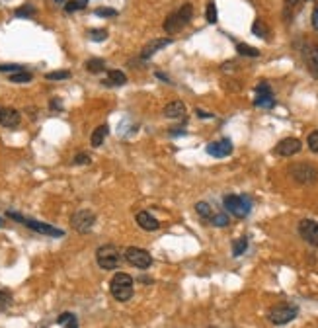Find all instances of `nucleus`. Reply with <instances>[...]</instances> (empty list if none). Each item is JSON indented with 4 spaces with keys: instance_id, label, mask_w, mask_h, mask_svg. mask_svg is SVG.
<instances>
[{
    "instance_id": "obj_1",
    "label": "nucleus",
    "mask_w": 318,
    "mask_h": 328,
    "mask_svg": "<svg viewBox=\"0 0 318 328\" xmlns=\"http://www.w3.org/2000/svg\"><path fill=\"white\" fill-rule=\"evenodd\" d=\"M192 18H193V6L188 2V4L180 6L176 12H172L168 18L164 20L162 28L168 35H174V33H180V31L192 22Z\"/></svg>"
},
{
    "instance_id": "obj_2",
    "label": "nucleus",
    "mask_w": 318,
    "mask_h": 328,
    "mask_svg": "<svg viewBox=\"0 0 318 328\" xmlns=\"http://www.w3.org/2000/svg\"><path fill=\"white\" fill-rule=\"evenodd\" d=\"M109 291H111V295H114L116 301L125 303V301H129L133 297V278L129 274L119 271L109 281Z\"/></svg>"
},
{
    "instance_id": "obj_3",
    "label": "nucleus",
    "mask_w": 318,
    "mask_h": 328,
    "mask_svg": "<svg viewBox=\"0 0 318 328\" xmlns=\"http://www.w3.org/2000/svg\"><path fill=\"white\" fill-rule=\"evenodd\" d=\"M121 258V250L114 244H104L96 250V262L102 270H117Z\"/></svg>"
},
{
    "instance_id": "obj_4",
    "label": "nucleus",
    "mask_w": 318,
    "mask_h": 328,
    "mask_svg": "<svg viewBox=\"0 0 318 328\" xmlns=\"http://www.w3.org/2000/svg\"><path fill=\"white\" fill-rule=\"evenodd\" d=\"M297 315H299V307H297V305H293V303H281V305L271 307L270 313H268V319H270L271 324L283 326V324H289L291 320H295Z\"/></svg>"
},
{
    "instance_id": "obj_5",
    "label": "nucleus",
    "mask_w": 318,
    "mask_h": 328,
    "mask_svg": "<svg viewBox=\"0 0 318 328\" xmlns=\"http://www.w3.org/2000/svg\"><path fill=\"white\" fill-rule=\"evenodd\" d=\"M289 176L293 178V182L299 184V186H310V184H316L318 170L316 166H312L310 162H299L289 168Z\"/></svg>"
},
{
    "instance_id": "obj_6",
    "label": "nucleus",
    "mask_w": 318,
    "mask_h": 328,
    "mask_svg": "<svg viewBox=\"0 0 318 328\" xmlns=\"http://www.w3.org/2000/svg\"><path fill=\"white\" fill-rule=\"evenodd\" d=\"M225 209L234 215V217H238V219H244V217H248L252 211V199L250 195H227L225 197Z\"/></svg>"
},
{
    "instance_id": "obj_7",
    "label": "nucleus",
    "mask_w": 318,
    "mask_h": 328,
    "mask_svg": "<svg viewBox=\"0 0 318 328\" xmlns=\"http://www.w3.org/2000/svg\"><path fill=\"white\" fill-rule=\"evenodd\" d=\"M6 215H8L12 221L22 223V225H26L28 229H31V231H35V232H41V234H47V236H63V234H65V232L61 231V229H57V227H51L47 223L33 221V219H26L24 215H20V213L16 211H8Z\"/></svg>"
},
{
    "instance_id": "obj_8",
    "label": "nucleus",
    "mask_w": 318,
    "mask_h": 328,
    "mask_svg": "<svg viewBox=\"0 0 318 328\" xmlns=\"http://www.w3.org/2000/svg\"><path fill=\"white\" fill-rule=\"evenodd\" d=\"M94 223H96V215L90 209H80L70 217V227L80 234H86V232L92 231Z\"/></svg>"
},
{
    "instance_id": "obj_9",
    "label": "nucleus",
    "mask_w": 318,
    "mask_h": 328,
    "mask_svg": "<svg viewBox=\"0 0 318 328\" xmlns=\"http://www.w3.org/2000/svg\"><path fill=\"white\" fill-rule=\"evenodd\" d=\"M301 53H303V61L309 68L310 77L318 80V43L316 41H305Z\"/></svg>"
},
{
    "instance_id": "obj_10",
    "label": "nucleus",
    "mask_w": 318,
    "mask_h": 328,
    "mask_svg": "<svg viewBox=\"0 0 318 328\" xmlns=\"http://www.w3.org/2000/svg\"><path fill=\"white\" fill-rule=\"evenodd\" d=\"M125 260L129 262L131 266L139 268V270H146V268H151V266H153V256H151L146 250H143V248H137V246L127 248Z\"/></svg>"
},
{
    "instance_id": "obj_11",
    "label": "nucleus",
    "mask_w": 318,
    "mask_h": 328,
    "mask_svg": "<svg viewBox=\"0 0 318 328\" xmlns=\"http://www.w3.org/2000/svg\"><path fill=\"white\" fill-rule=\"evenodd\" d=\"M299 234L301 239L310 244L312 248H318V223L312 219H303L299 223Z\"/></svg>"
},
{
    "instance_id": "obj_12",
    "label": "nucleus",
    "mask_w": 318,
    "mask_h": 328,
    "mask_svg": "<svg viewBox=\"0 0 318 328\" xmlns=\"http://www.w3.org/2000/svg\"><path fill=\"white\" fill-rule=\"evenodd\" d=\"M254 106L256 107H273L275 106V98L271 92V86L268 82H260L256 86V100H254Z\"/></svg>"
},
{
    "instance_id": "obj_13",
    "label": "nucleus",
    "mask_w": 318,
    "mask_h": 328,
    "mask_svg": "<svg viewBox=\"0 0 318 328\" xmlns=\"http://www.w3.org/2000/svg\"><path fill=\"white\" fill-rule=\"evenodd\" d=\"M301 149H303V143H301L299 139H295V137H287V139H283V141H279V143L275 145V155L293 156V155H297Z\"/></svg>"
},
{
    "instance_id": "obj_14",
    "label": "nucleus",
    "mask_w": 318,
    "mask_h": 328,
    "mask_svg": "<svg viewBox=\"0 0 318 328\" xmlns=\"http://www.w3.org/2000/svg\"><path fill=\"white\" fill-rule=\"evenodd\" d=\"M232 153V143L229 139H221V141H215L207 145V155L215 156V158H225Z\"/></svg>"
},
{
    "instance_id": "obj_15",
    "label": "nucleus",
    "mask_w": 318,
    "mask_h": 328,
    "mask_svg": "<svg viewBox=\"0 0 318 328\" xmlns=\"http://www.w3.org/2000/svg\"><path fill=\"white\" fill-rule=\"evenodd\" d=\"M22 116H20L18 110L14 107H2V114H0V125L6 127V129H14L20 125Z\"/></svg>"
},
{
    "instance_id": "obj_16",
    "label": "nucleus",
    "mask_w": 318,
    "mask_h": 328,
    "mask_svg": "<svg viewBox=\"0 0 318 328\" xmlns=\"http://www.w3.org/2000/svg\"><path fill=\"white\" fill-rule=\"evenodd\" d=\"M170 43H172V39H168V38L151 39V43H146L145 47H143V51H141V59H143V61L151 59L156 51H160V49H164L166 45H170Z\"/></svg>"
},
{
    "instance_id": "obj_17",
    "label": "nucleus",
    "mask_w": 318,
    "mask_h": 328,
    "mask_svg": "<svg viewBox=\"0 0 318 328\" xmlns=\"http://www.w3.org/2000/svg\"><path fill=\"white\" fill-rule=\"evenodd\" d=\"M137 223H139V227L141 229H145V231H151L155 232L160 229V223H158V219H155L153 215L148 211H139L137 213Z\"/></svg>"
},
{
    "instance_id": "obj_18",
    "label": "nucleus",
    "mask_w": 318,
    "mask_h": 328,
    "mask_svg": "<svg viewBox=\"0 0 318 328\" xmlns=\"http://www.w3.org/2000/svg\"><path fill=\"white\" fill-rule=\"evenodd\" d=\"M125 82H127L125 72H121V70H116V68H111V70H107V77L102 80V86H107V88L123 86Z\"/></svg>"
},
{
    "instance_id": "obj_19",
    "label": "nucleus",
    "mask_w": 318,
    "mask_h": 328,
    "mask_svg": "<svg viewBox=\"0 0 318 328\" xmlns=\"http://www.w3.org/2000/svg\"><path fill=\"white\" fill-rule=\"evenodd\" d=\"M164 117H168V119H180V117H185V106H183V102H180V100L170 102L168 106L164 107Z\"/></svg>"
},
{
    "instance_id": "obj_20",
    "label": "nucleus",
    "mask_w": 318,
    "mask_h": 328,
    "mask_svg": "<svg viewBox=\"0 0 318 328\" xmlns=\"http://www.w3.org/2000/svg\"><path fill=\"white\" fill-rule=\"evenodd\" d=\"M301 10V0H285L283 2V20L285 24H291L293 18L299 14Z\"/></svg>"
},
{
    "instance_id": "obj_21",
    "label": "nucleus",
    "mask_w": 318,
    "mask_h": 328,
    "mask_svg": "<svg viewBox=\"0 0 318 328\" xmlns=\"http://www.w3.org/2000/svg\"><path fill=\"white\" fill-rule=\"evenodd\" d=\"M107 133H109V127L107 125H100L94 129V133H92V147H100V145H104V141H106V137Z\"/></svg>"
},
{
    "instance_id": "obj_22",
    "label": "nucleus",
    "mask_w": 318,
    "mask_h": 328,
    "mask_svg": "<svg viewBox=\"0 0 318 328\" xmlns=\"http://www.w3.org/2000/svg\"><path fill=\"white\" fill-rule=\"evenodd\" d=\"M195 211H197V215L201 217V219H205V221H211V217L215 215L211 209V205L207 202H199L195 203Z\"/></svg>"
},
{
    "instance_id": "obj_23",
    "label": "nucleus",
    "mask_w": 318,
    "mask_h": 328,
    "mask_svg": "<svg viewBox=\"0 0 318 328\" xmlns=\"http://www.w3.org/2000/svg\"><path fill=\"white\" fill-rule=\"evenodd\" d=\"M252 33L254 35H258V38L266 39L270 35V28L266 26V22H261V20H256L254 24H252Z\"/></svg>"
},
{
    "instance_id": "obj_24",
    "label": "nucleus",
    "mask_w": 318,
    "mask_h": 328,
    "mask_svg": "<svg viewBox=\"0 0 318 328\" xmlns=\"http://www.w3.org/2000/svg\"><path fill=\"white\" fill-rule=\"evenodd\" d=\"M106 68V63L102 59H88L86 61V70L92 72V75H98V72H104Z\"/></svg>"
},
{
    "instance_id": "obj_25",
    "label": "nucleus",
    "mask_w": 318,
    "mask_h": 328,
    "mask_svg": "<svg viewBox=\"0 0 318 328\" xmlns=\"http://www.w3.org/2000/svg\"><path fill=\"white\" fill-rule=\"evenodd\" d=\"M236 51H238V55H242V57H260V51L256 47H250V45H246V43H238L236 45Z\"/></svg>"
},
{
    "instance_id": "obj_26",
    "label": "nucleus",
    "mask_w": 318,
    "mask_h": 328,
    "mask_svg": "<svg viewBox=\"0 0 318 328\" xmlns=\"http://www.w3.org/2000/svg\"><path fill=\"white\" fill-rule=\"evenodd\" d=\"M246 248H248V239H246V236H242V239H238V241L232 242V254H234V256H240V254H244V252H246Z\"/></svg>"
},
{
    "instance_id": "obj_27",
    "label": "nucleus",
    "mask_w": 318,
    "mask_h": 328,
    "mask_svg": "<svg viewBox=\"0 0 318 328\" xmlns=\"http://www.w3.org/2000/svg\"><path fill=\"white\" fill-rule=\"evenodd\" d=\"M213 227H227L229 225V215L227 213H215L211 217Z\"/></svg>"
},
{
    "instance_id": "obj_28",
    "label": "nucleus",
    "mask_w": 318,
    "mask_h": 328,
    "mask_svg": "<svg viewBox=\"0 0 318 328\" xmlns=\"http://www.w3.org/2000/svg\"><path fill=\"white\" fill-rule=\"evenodd\" d=\"M88 38L92 39V41H96V43H100V41H106L107 39V31L106 29H90Z\"/></svg>"
},
{
    "instance_id": "obj_29",
    "label": "nucleus",
    "mask_w": 318,
    "mask_h": 328,
    "mask_svg": "<svg viewBox=\"0 0 318 328\" xmlns=\"http://www.w3.org/2000/svg\"><path fill=\"white\" fill-rule=\"evenodd\" d=\"M16 16H18V18H31V16H35V8L29 6V4H24V6H20V8L16 10Z\"/></svg>"
},
{
    "instance_id": "obj_30",
    "label": "nucleus",
    "mask_w": 318,
    "mask_h": 328,
    "mask_svg": "<svg viewBox=\"0 0 318 328\" xmlns=\"http://www.w3.org/2000/svg\"><path fill=\"white\" fill-rule=\"evenodd\" d=\"M45 78H47V80H67V78H70V70H55V72H47Z\"/></svg>"
},
{
    "instance_id": "obj_31",
    "label": "nucleus",
    "mask_w": 318,
    "mask_h": 328,
    "mask_svg": "<svg viewBox=\"0 0 318 328\" xmlns=\"http://www.w3.org/2000/svg\"><path fill=\"white\" fill-rule=\"evenodd\" d=\"M88 4V0H72V2H67L65 4V10L67 12H77V10H82Z\"/></svg>"
},
{
    "instance_id": "obj_32",
    "label": "nucleus",
    "mask_w": 318,
    "mask_h": 328,
    "mask_svg": "<svg viewBox=\"0 0 318 328\" xmlns=\"http://www.w3.org/2000/svg\"><path fill=\"white\" fill-rule=\"evenodd\" d=\"M31 72H26V70H22V72H14V75H10V80L12 82H29L31 80Z\"/></svg>"
},
{
    "instance_id": "obj_33",
    "label": "nucleus",
    "mask_w": 318,
    "mask_h": 328,
    "mask_svg": "<svg viewBox=\"0 0 318 328\" xmlns=\"http://www.w3.org/2000/svg\"><path fill=\"white\" fill-rule=\"evenodd\" d=\"M10 305H12V295H10V291L0 289V311L8 309Z\"/></svg>"
},
{
    "instance_id": "obj_34",
    "label": "nucleus",
    "mask_w": 318,
    "mask_h": 328,
    "mask_svg": "<svg viewBox=\"0 0 318 328\" xmlns=\"http://www.w3.org/2000/svg\"><path fill=\"white\" fill-rule=\"evenodd\" d=\"M207 22L209 24H217V6H215V2H209L207 4Z\"/></svg>"
},
{
    "instance_id": "obj_35",
    "label": "nucleus",
    "mask_w": 318,
    "mask_h": 328,
    "mask_svg": "<svg viewBox=\"0 0 318 328\" xmlns=\"http://www.w3.org/2000/svg\"><path fill=\"white\" fill-rule=\"evenodd\" d=\"M22 70H26L22 65H0V72H10V75H14V72H22Z\"/></svg>"
},
{
    "instance_id": "obj_36",
    "label": "nucleus",
    "mask_w": 318,
    "mask_h": 328,
    "mask_svg": "<svg viewBox=\"0 0 318 328\" xmlns=\"http://www.w3.org/2000/svg\"><path fill=\"white\" fill-rule=\"evenodd\" d=\"M96 16H100V18H114V16H117V10L116 8H98Z\"/></svg>"
},
{
    "instance_id": "obj_37",
    "label": "nucleus",
    "mask_w": 318,
    "mask_h": 328,
    "mask_svg": "<svg viewBox=\"0 0 318 328\" xmlns=\"http://www.w3.org/2000/svg\"><path fill=\"white\" fill-rule=\"evenodd\" d=\"M309 149L312 153H316L318 155V129L316 131H312L309 135Z\"/></svg>"
},
{
    "instance_id": "obj_38",
    "label": "nucleus",
    "mask_w": 318,
    "mask_h": 328,
    "mask_svg": "<svg viewBox=\"0 0 318 328\" xmlns=\"http://www.w3.org/2000/svg\"><path fill=\"white\" fill-rule=\"evenodd\" d=\"M90 162H92V158H90V155H86V153H78V155L74 156V164H78V166L90 164Z\"/></svg>"
},
{
    "instance_id": "obj_39",
    "label": "nucleus",
    "mask_w": 318,
    "mask_h": 328,
    "mask_svg": "<svg viewBox=\"0 0 318 328\" xmlns=\"http://www.w3.org/2000/svg\"><path fill=\"white\" fill-rule=\"evenodd\" d=\"M312 28L318 31V6L314 10H312Z\"/></svg>"
},
{
    "instance_id": "obj_40",
    "label": "nucleus",
    "mask_w": 318,
    "mask_h": 328,
    "mask_svg": "<svg viewBox=\"0 0 318 328\" xmlns=\"http://www.w3.org/2000/svg\"><path fill=\"white\" fill-rule=\"evenodd\" d=\"M195 114H197V116H199V117H203V119H209V117H213L211 114H207V112H203V110H197Z\"/></svg>"
},
{
    "instance_id": "obj_41",
    "label": "nucleus",
    "mask_w": 318,
    "mask_h": 328,
    "mask_svg": "<svg viewBox=\"0 0 318 328\" xmlns=\"http://www.w3.org/2000/svg\"><path fill=\"white\" fill-rule=\"evenodd\" d=\"M59 102H61V100H51V107H53V110H63V106H61Z\"/></svg>"
},
{
    "instance_id": "obj_42",
    "label": "nucleus",
    "mask_w": 318,
    "mask_h": 328,
    "mask_svg": "<svg viewBox=\"0 0 318 328\" xmlns=\"http://www.w3.org/2000/svg\"><path fill=\"white\" fill-rule=\"evenodd\" d=\"M229 68H236V65H234V63H225V65H222V70H225V72H229Z\"/></svg>"
},
{
    "instance_id": "obj_43",
    "label": "nucleus",
    "mask_w": 318,
    "mask_h": 328,
    "mask_svg": "<svg viewBox=\"0 0 318 328\" xmlns=\"http://www.w3.org/2000/svg\"><path fill=\"white\" fill-rule=\"evenodd\" d=\"M156 77L160 78V80H166V82H170V78L166 77V75H162V72H156Z\"/></svg>"
},
{
    "instance_id": "obj_44",
    "label": "nucleus",
    "mask_w": 318,
    "mask_h": 328,
    "mask_svg": "<svg viewBox=\"0 0 318 328\" xmlns=\"http://www.w3.org/2000/svg\"><path fill=\"white\" fill-rule=\"evenodd\" d=\"M55 2H61V4H63V2H65V0H55Z\"/></svg>"
},
{
    "instance_id": "obj_45",
    "label": "nucleus",
    "mask_w": 318,
    "mask_h": 328,
    "mask_svg": "<svg viewBox=\"0 0 318 328\" xmlns=\"http://www.w3.org/2000/svg\"><path fill=\"white\" fill-rule=\"evenodd\" d=\"M0 227H2V219H0Z\"/></svg>"
},
{
    "instance_id": "obj_46",
    "label": "nucleus",
    "mask_w": 318,
    "mask_h": 328,
    "mask_svg": "<svg viewBox=\"0 0 318 328\" xmlns=\"http://www.w3.org/2000/svg\"><path fill=\"white\" fill-rule=\"evenodd\" d=\"M0 114H2V107H0Z\"/></svg>"
}]
</instances>
